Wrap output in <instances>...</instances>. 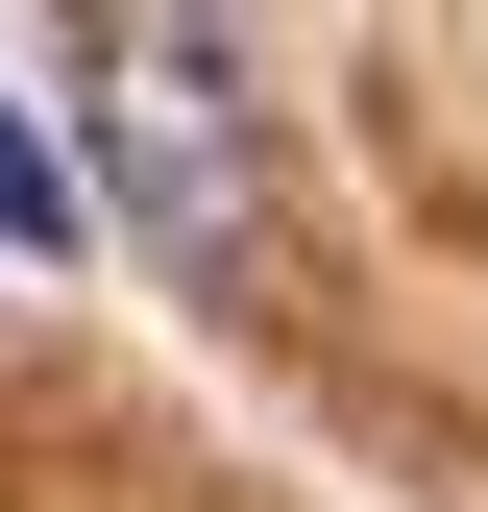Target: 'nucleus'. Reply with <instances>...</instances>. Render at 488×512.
Masks as SVG:
<instances>
[{"instance_id":"2","label":"nucleus","mask_w":488,"mask_h":512,"mask_svg":"<svg viewBox=\"0 0 488 512\" xmlns=\"http://www.w3.org/2000/svg\"><path fill=\"white\" fill-rule=\"evenodd\" d=\"M0 244H25V269H49V244H74V147H49L25 98H0Z\"/></svg>"},{"instance_id":"1","label":"nucleus","mask_w":488,"mask_h":512,"mask_svg":"<svg viewBox=\"0 0 488 512\" xmlns=\"http://www.w3.org/2000/svg\"><path fill=\"white\" fill-rule=\"evenodd\" d=\"M74 122H98L122 220H147V269H220L244 244V74L196 25H74Z\"/></svg>"}]
</instances>
